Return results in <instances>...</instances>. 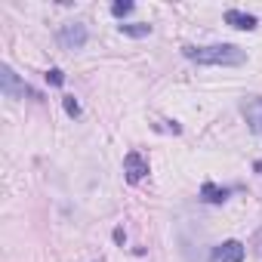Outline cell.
Returning <instances> with one entry per match:
<instances>
[{
    "label": "cell",
    "mask_w": 262,
    "mask_h": 262,
    "mask_svg": "<svg viewBox=\"0 0 262 262\" xmlns=\"http://www.w3.org/2000/svg\"><path fill=\"white\" fill-rule=\"evenodd\" d=\"M182 56L198 65H244L247 53L234 43H213V47H182Z\"/></svg>",
    "instance_id": "6da1fadb"
},
{
    "label": "cell",
    "mask_w": 262,
    "mask_h": 262,
    "mask_svg": "<svg viewBox=\"0 0 262 262\" xmlns=\"http://www.w3.org/2000/svg\"><path fill=\"white\" fill-rule=\"evenodd\" d=\"M111 13H114L117 19H123L126 13H133V4H129V0H117V4L111 7Z\"/></svg>",
    "instance_id": "30bf717a"
},
{
    "label": "cell",
    "mask_w": 262,
    "mask_h": 262,
    "mask_svg": "<svg viewBox=\"0 0 262 262\" xmlns=\"http://www.w3.org/2000/svg\"><path fill=\"white\" fill-rule=\"evenodd\" d=\"M259 253H262V247H259Z\"/></svg>",
    "instance_id": "9a60e30c"
},
{
    "label": "cell",
    "mask_w": 262,
    "mask_h": 262,
    "mask_svg": "<svg viewBox=\"0 0 262 262\" xmlns=\"http://www.w3.org/2000/svg\"><path fill=\"white\" fill-rule=\"evenodd\" d=\"M86 37H90V31H86L83 22H68V25H62L59 34H56V40H59L62 50H83Z\"/></svg>",
    "instance_id": "7a4b0ae2"
},
{
    "label": "cell",
    "mask_w": 262,
    "mask_h": 262,
    "mask_svg": "<svg viewBox=\"0 0 262 262\" xmlns=\"http://www.w3.org/2000/svg\"><path fill=\"white\" fill-rule=\"evenodd\" d=\"M47 80H50L53 86H62V83H65V74H62L59 68H50V71H47Z\"/></svg>",
    "instance_id": "7c38bea8"
},
{
    "label": "cell",
    "mask_w": 262,
    "mask_h": 262,
    "mask_svg": "<svg viewBox=\"0 0 262 262\" xmlns=\"http://www.w3.org/2000/svg\"><path fill=\"white\" fill-rule=\"evenodd\" d=\"M241 114H244V120L253 133L262 136V96H247L241 102Z\"/></svg>",
    "instance_id": "277c9868"
},
{
    "label": "cell",
    "mask_w": 262,
    "mask_h": 262,
    "mask_svg": "<svg viewBox=\"0 0 262 262\" xmlns=\"http://www.w3.org/2000/svg\"><path fill=\"white\" fill-rule=\"evenodd\" d=\"M219 262H244V244L241 241H225L219 250H216Z\"/></svg>",
    "instance_id": "52a82bcc"
},
{
    "label": "cell",
    "mask_w": 262,
    "mask_h": 262,
    "mask_svg": "<svg viewBox=\"0 0 262 262\" xmlns=\"http://www.w3.org/2000/svg\"><path fill=\"white\" fill-rule=\"evenodd\" d=\"M201 198H204L207 204H222V201L228 198V188H219V185H213V182H204V185H201Z\"/></svg>",
    "instance_id": "ba28073f"
},
{
    "label": "cell",
    "mask_w": 262,
    "mask_h": 262,
    "mask_svg": "<svg viewBox=\"0 0 262 262\" xmlns=\"http://www.w3.org/2000/svg\"><path fill=\"white\" fill-rule=\"evenodd\" d=\"M120 28V34H126V37H148L151 34V25H145V22H123V25H117Z\"/></svg>",
    "instance_id": "9c48e42d"
},
{
    "label": "cell",
    "mask_w": 262,
    "mask_h": 262,
    "mask_svg": "<svg viewBox=\"0 0 262 262\" xmlns=\"http://www.w3.org/2000/svg\"><path fill=\"white\" fill-rule=\"evenodd\" d=\"M123 173H126V182H129V185H136V182H142V179L148 176V161H145L139 151H126V158H123Z\"/></svg>",
    "instance_id": "5b68a950"
},
{
    "label": "cell",
    "mask_w": 262,
    "mask_h": 262,
    "mask_svg": "<svg viewBox=\"0 0 262 262\" xmlns=\"http://www.w3.org/2000/svg\"><path fill=\"white\" fill-rule=\"evenodd\" d=\"M225 25L241 28V31H253V28H256V16L241 13V10H225Z\"/></svg>",
    "instance_id": "8992f818"
},
{
    "label": "cell",
    "mask_w": 262,
    "mask_h": 262,
    "mask_svg": "<svg viewBox=\"0 0 262 262\" xmlns=\"http://www.w3.org/2000/svg\"><path fill=\"white\" fill-rule=\"evenodd\" d=\"M256 173H262V161H256Z\"/></svg>",
    "instance_id": "5bb4252c"
},
{
    "label": "cell",
    "mask_w": 262,
    "mask_h": 262,
    "mask_svg": "<svg viewBox=\"0 0 262 262\" xmlns=\"http://www.w3.org/2000/svg\"><path fill=\"white\" fill-rule=\"evenodd\" d=\"M114 241H117V244H123V241H126V234H123V228H114Z\"/></svg>",
    "instance_id": "4fadbf2b"
},
{
    "label": "cell",
    "mask_w": 262,
    "mask_h": 262,
    "mask_svg": "<svg viewBox=\"0 0 262 262\" xmlns=\"http://www.w3.org/2000/svg\"><path fill=\"white\" fill-rule=\"evenodd\" d=\"M0 90H4V96H7V99H22L25 93L37 96L34 90H28V86L16 77V71H13L10 65H0Z\"/></svg>",
    "instance_id": "3957f363"
},
{
    "label": "cell",
    "mask_w": 262,
    "mask_h": 262,
    "mask_svg": "<svg viewBox=\"0 0 262 262\" xmlns=\"http://www.w3.org/2000/svg\"><path fill=\"white\" fill-rule=\"evenodd\" d=\"M62 105H65V111H68L71 117H77V114H80V102H77L74 96H65V99H62Z\"/></svg>",
    "instance_id": "8fae6325"
}]
</instances>
